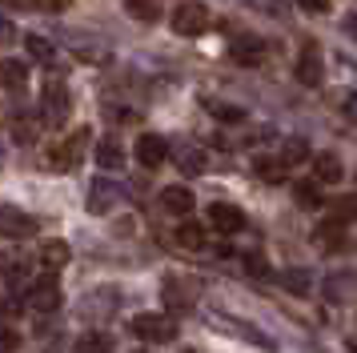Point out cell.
<instances>
[{
    "label": "cell",
    "instance_id": "cb8c5ba5",
    "mask_svg": "<svg viewBox=\"0 0 357 353\" xmlns=\"http://www.w3.org/2000/svg\"><path fill=\"white\" fill-rule=\"evenodd\" d=\"M24 52H29L36 64H52V57H56V48H52L45 36H36V32H29V36H24Z\"/></svg>",
    "mask_w": 357,
    "mask_h": 353
},
{
    "label": "cell",
    "instance_id": "4fadbf2b",
    "mask_svg": "<svg viewBox=\"0 0 357 353\" xmlns=\"http://www.w3.org/2000/svg\"><path fill=\"white\" fill-rule=\"evenodd\" d=\"M297 80L309 84V89H317V80H321V48L317 45L301 48V57H297Z\"/></svg>",
    "mask_w": 357,
    "mask_h": 353
},
{
    "label": "cell",
    "instance_id": "836d02e7",
    "mask_svg": "<svg viewBox=\"0 0 357 353\" xmlns=\"http://www.w3.org/2000/svg\"><path fill=\"white\" fill-rule=\"evenodd\" d=\"M293 4H297L301 13H309V16H317V13H325V8H329V0H293Z\"/></svg>",
    "mask_w": 357,
    "mask_h": 353
},
{
    "label": "cell",
    "instance_id": "277c9868",
    "mask_svg": "<svg viewBox=\"0 0 357 353\" xmlns=\"http://www.w3.org/2000/svg\"><path fill=\"white\" fill-rule=\"evenodd\" d=\"M205 29H209V8H205V4L185 0V4L173 8V32H177V36H201Z\"/></svg>",
    "mask_w": 357,
    "mask_h": 353
},
{
    "label": "cell",
    "instance_id": "3957f363",
    "mask_svg": "<svg viewBox=\"0 0 357 353\" xmlns=\"http://www.w3.org/2000/svg\"><path fill=\"white\" fill-rule=\"evenodd\" d=\"M73 109V96L61 80H49L45 89H40V117H45V125H61Z\"/></svg>",
    "mask_w": 357,
    "mask_h": 353
},
{
    "label": "cell",
    "instance_id": "9a60e30c",
    "mask_svg": "<svg viewBox=\"0 0 357 353\" xmlns=\"http://www.w3.org/2000/svg\"><path fill=\"white\" fill-rule=\"evenodd\" d=\"M68 245L65 241H45V245H40V265H45V269L49 273H61L68 265Z\"/></svg>",
    "mask_w": 357,
    "mask_h": 353
},
{
    "label": "cell",
    "instance_id": "6da1fadb",
    "mask_svg": "<svg viewBox=\"0 0 357 353\" xmlns=\"http://www.w3.org/2000/svg\"><path fill=\"white\" fill-rule=\"evenodd\" d=\"M132 333L141 341H149V345H165V341L177 337V321L169 313H137L132 317Z\"/></svg>",
    "mask_w": 357,
    "mask_h": 353
},
{
    "label": "cell",
    "instance_id": "52a82bcc",
    "mask_svg": "<svg viewBox=\"0 0 357 353\" xmlns=\"http://www.w3.org/2000/svg\"><path fill=\"white\" fill-rule=\"evenodd\" d=\"M205 217H209V229H217V233H241L245 229V213L237 205H221V201H213V205L205 209Z\"/></svg>",
    "mask_w": 357,
    "mask_h": 353
},
{
    "label": "cell",
    "instance_id": "8d00e7d4",
    "mask_svg": "<svg viewBox=\"0 0 357 353\" xmlns=\"http://www.w3.org/2000/svg\"><path fill=\"white\" fill-rule=\"evenodd\" d=\"M40 8H49V13H61V8H68V0H40Z\"/></svg>",
    "mask_w": 357,
    "mask_h": 353
},
{
    "label": "cell",
    "instance_id": "8fae6325",
    "mask_svg": "<svg viewBox=\"0 0 357 353\" xmlns=\"http://www.w3.org/2000/svg\"><path fill=\"white\" fill-rule=\"evenodd\" d=\"M0 233H4V237H33V233H36V221L29 217V213H20V209L4 205V209H0Z\"/></svg>",
    "mask_w": 357,
    "mask_h": 353
},
{
    "label": "cell",
    "instance_id": "d6a6232c",
    "mask_svg": "<svg viewBox=\"0 0 357 353\" xmlns=\"http://www.w3.org/2000/svg\"><path fill=\"white\" fill-rule=\"evenodd\" d=\"M13 137H17L20 144H29L36 137V128L33 125H24V117H17V121H13Z\"/></svg>",
    "mask_w": 357,
    "mask_h": 353
},
{
    "label": "cell",
    "instance_id": "30bf717a",
    "mask_svg": "<svg viewBox=\"0 0 357 353\" xmlns=\"http://www.w3.org/2000/svg\"><path fill=\"white\" fill-rule=\"evenodd\" d=\"M313 245H317L321 253H337L341 245H345V225H341L337 217L317 221V229H313Z\"/></svg>",
    "mask_w": 357,
    "mask_h": 353
},
{
    "label": "cell",
    "instance_id": "5bb4252c",
    "mask_svg": "<svg viewBox=\"0 0 357 353\" xmlns=\"http://www.w3.org/2000/svg\"><path fill=\"white\" fill-rule=\"evenodd\" d=\"M161 205L169 213H177V217H189L193 213V193H189V185H169L161 193Z\"/></svg>",
    "mask_w": 357,
    "mask_h": 353
},
{
    "label": "cell",
    "instance_id": "7c38bea8",
    "mask_svg": "<svg viewBox=\"0 0 357 353\" xmlns=\"http://www.w3.org/2000/svg\"><path fill=\"white\" fill-rule=\"evenodd\" d=\"M341 176H345V165H341L337 153H317L313 157V181L317 185H341Z\"/></svg>",
    "mask_w": 357,
    "mask_h": 353
},
{
    "label": "cell",
    "instance_id": "ac0fdd59",
    "mask_svg": "<svg viewBox=\"0 0 357 353\" xmlns=\"http://www.w3.org/2000/svg\"><path fill=\"white\" fill-rule=\"evenodd\" d=\"M0 84H8V89H24V84H29V64L17 61V57L0 61Z\"/></svg>",
    "mask_w": 357,
    "mask_h": 353
},
{
    "label": "cell",
    "instance_id": "4316f807",
    "mask_svg": "<svg viewBox=\"0 0 357 353\" xmlns=\"http://www.w3.org/2000/svg\"><path fill=\"white\" fill-rule=\"evenodd\" d=\"M277 157L285 160V169H293V165H301V160H309V144L301 141V137H289V141L281 144V153Z\"/></svg>",
    "mask_w": 357,
    "mask_h": 353
},
{
    "label": "cell",
    "instance_id": "2e32d148",
    "mask_svg": "<svg viewBox=\"0 0 357 353\" xmlns=\"http://www.w3.org/2000/svg\"><path fill=\"white\" fill-rule=\"evenodd\" d=\"M97 165L100 169H121L125 165V149H121L116 137H100L97 141Z\"/></svg>",
    "mask_w": 357,
    "mask_h": 353
},
{
    "label": "cell",
    "instance_id": "ba28073f",
    "mask_svg": "<svg viewBox=\"0 0 357 353\" xmlns=\"http://www.w3.org/2000/svg\"><path fill=\"white\" fill-rule=\"evenodd\" d=\"M132 153H137V160H141L145 169H157V165H165V157H169V141L157 137V133H141Z\"/></svg>",
    "mask_w": 357,
    "mask_h": 353
},
{
    "label": "cell",
    "instance_id": "d6986e66",
    "mask_svg": "<svg viewBox=\"0 0 357 353\" xmlns=\"http://www.w3.org/2000/svg\"><path fill=\"white\" fill-rule=\"evenodd\" d=\"M253 173H257L261 181L277 185V181H285V160L281 157H253Z\"/></svg>",
    "mask_w": 357,
    "mask_h": 353
},
{
    "label": "cell",
    "instance_id": "484cf974",
    "mask_svg": "<svg viewBox=\"0 0 357 353\" xmlns=\"http://www.w3.org/2000/svg\"><path fill=\"white\" fill-rule=\"evenodd\" d=\"M205 109L217 117V121H225V125H241V121H249V112L241 109V105H221V100H205Z\"/></svg>",
    "mask_w": 357,
    "mask_h": 353
},
{
    "label": "cell",
    "instance_id": "e575fe53",
    "mask_svg": "<svg viewBox=\"0 0 357 353\" xmlns=\"http://www.w3.org/2000/svg\"><path fill=\"white\" fill-rule=\"evenodd\" d=\"M20 345V333H13V329H0V353H13Z\"/></svg>",
    "mask_w": 357,
    "mask_h": 353
},
{
    "label": "cell",
    "instance_id": "5b68a950",
    "mask_svg": "<svg viewBox=\"0 0 357 353\" xmlns=\"http://www.w3.org/2000/svg\"><path fill=\"white\" fill-rule=\"evenodd\" d=\"M29 309L33 313H56L61 309V281H52V277H40L29 285Z\"/></svg>",
    "mask_w": 357,
    "mask_h": 353
},
{
    "label": "cell",
    "instance_id": "d4e9b609",
    "mask_svg": "<svg viewBox=\"0 0 357 353\" xmlns=\"http://www.w3.org/2000/svg\"><path fill=\"white\" fill-rule=\"evenodd\" d=\"M309 281H313V277H309V269H285L281 273V285L289 289L293 297H309Z\"/></svg>",
    "mask_w": 357,
    "mask_h": 353
},
{
    "label": "cell",
    "instance_id": "f35d334b",
    "mask_svg": "<svg viewBox=\"0 0 357 353\" xmlns=\"http://www.w3.org/2000/svg\"><path fill=\"white\" fill-rule=\"evenodd\" d=\"M345 353H357V337H349V341H345Z\"/></svg>",
    "mask_w": 357,
    "mask_h": 353
},
{
    "label": "cell",
    "instance_id": "7402d4cb",
    "mask_svg": "<svg viewBox=\"0 0 357 353\" xmlns=\"http://www.w3.org/2000/svg\"><path fill=\"white\" fill-rule=\"evenodd\" d=\"M177 169L185 176H201L205 169H209V157H205L201 149H185V153H177Z\"/></svg>",
    "mask_w": 357,
    "mask_h": 353
},
{
    "label": "cell",
    "instance_id": "4dcf8cb0",
    "mask_svg": "<svg viewBox=\"0 0 357 353\" xmlns=\"http://www.w3.org/2000/svg\"><path fill=\"white\" fill-rule=\"evenodd\" d=\"M329 213H333L341 225H349L357 217V197H337V201H329Z\"/></svg>",
    "mask_w": 357,
    "mask_h": 353
},
{
    "label": "cell",
    "instance_id": "f1b7e54d",
    "mask_svg": "<svg viewBox=\"0 0 357 353\" xmlns=\"http://www.w3.org/2000/svg\"><path fill=\"white\" fill-rule=\"evenodd\" d=\"M125 8H129V16L145 20V24H153V20L161 16V0H125Z\"/></svg>",
    "mask_w": 357,
    "mask_h": 353
},
{
    "label": "cell",
    "instance_id": "ab89813d",
    "mask_svg": "<svg viewBox=\"0 0 357 353\" xmlns=\"http://www.w3.org/2000/svg\"><path fill=\"white\" fill-rule=\"evenodd\" d=\"M349 112H357V100H354V105H349Z\"/></svg>",
    "mask_w": 357,
    "mask_h": 353
},
{
    "label": "cell",
    "instance_id": "74e56055",
    "mask_svg": "<svg viewBox=\"0 0 357 353\" xmlns=\"http://www.w3.org/2000/svg\"><path fill=\"white\" fill-rule=\"evenodd\" d=\"M8 36H13V29H8V24L0 20V40H8Z\"/></svg>",
    "mask_w": 357,
    "mask_h": 353
},
{
    "label": "cell",
    "instance_id": "ffe728a7",
    "mask_svg": "<svg viewBox=\"0 0 357 353\" xmlns=\"http://www.w3.org/2000/svg\"><path fill=\"white\" fill-rule=\"evenodd\" d=\"M354 293V273H329L325 277V297L329 301H345Z\"/></svg>",
    "mask_w": 357,
    "mask_h": 353
},
{
    "label": "cell",
    "instance_id": "8992f818",
    "mask_svg": "<svg viewBox=\"0 0 357 353\" xmlns=\"http://www.w3.org/2000/svg\"><path fill=\"white\" fill-rule=\"evenodd\" d=\"M201 297V285H197V277H165V305L169 309H189V305Z\"/></svg>",
    "mask_w": 357,
    "mask_h": 353
},
{
    "label": "cell",
    "instance_id": "1f68e13d",
    "mask_svg": "<svg viewBox=\"0 0 357 353\" xmlns=\"http://www.w3.org/2000/svg\"><path fill=\"white\" fill-rule=\"evenodd\" d=\"M77 353H109V337L105 333H81L77 337Z\"/></svg>",
    "mask_w": 357,
    "mask_h": 353
},
{
    "label": "cell",
    "instance_id": "d590c367",
    "mask_svg": "<svg viewBox=\"0 0 357 353\" xmlns=\"http://www.w3.org/2000/svg\"><path fill=\"white\" fill-rule=\"evenodd\" d=\"M4 8H17V13H29V8H40V0H0Z\"/></svg>",
    "mask_w": 357,
    "mask_h": 353
},
{
    "label": "cell",
    "instance_id": "9c48e42d",
    "mask_svg": "<svg viewBox=\"0 0 357 353\" xmlns=\"http://www.w3.org/2000/svg\"><path fill=\"white\" fill-rule=\"evenodd\" d=\"M229 57L237 64H245V68H257V64L265 61V40H261V36H237V40L229 45Z\"/></svg>",
    "mask_w": 357,
    "mask_h": 353
},
{
    "label": "cell",
    "instance_id": "44dd1931",
    "mask_svg": "<svg viewBox=\"0 0 357 353\" xmlns=\"http://www.w3.org/2000/svg\"><path fill=\"white\" fill-rule=\"evenodd\" d=\"M177 245L189 249V253H201V249H205V229H201L197 221H185L177 229Z\"/></svg>",
    "mask_w": 357,
    "mask_h": 353
},
{
    "label": "cell",
    "instance_id": "603a6c76",
    "mask_svg": "<svg viewBox=\"0 0 357 353\" xmlns=\"http://www.w3.org/2000/svg\"><path fill=\"white\" fill-rule=\"evenodd\" d=\"M293 197H297V205H301V209H317V205H325L321 185H317V181H297V185H293Z\"/></svg>",
    "mask_w": 357,
    "mask_h": 353
},
{
    "label": "cell",
    "instance_id": "f546056e",
    "mask_svg": "<svg viewBox=\"0 0 357 353\" xmlns=\"http://www.w3.org/2000/svg\"><path fill=\"white\" fill-rule=\"evenodd\" d=\"M245 273L253 277V281H269V257L261 253V249H253V253H245Z\"/></svg>",
    "mask_w": 357,
    "mask_h": 353
},
{
    "label": "cell",
    "instance_id": "7a4b0ae2",
    "mask_svg": "<svg viewBox=\"0 0 357 353\" xmlns=\"http://www.w3.org/2000/svg\"><path fill=\"white\" fill-rule=\"evenodd\" d=\"M84 149H89V128H81V133H73L68 141H61V144H52L49 149V169H77L81 165V157H84Z\"/></svg>",
    "mask_w": 357,
    "mask_h": 353
},
{
    "label": "cell",
    "instance_id": "e0dca14e",
    "mask_svg": "<svg viewBox=\"0 0 357 353\" xmlns=\"http://www.w3.org/2000/svg\"><path fill=\"white\" fill-rule=\"evenodd\" d=\"M116 197H121V189H116L113 181H97L93 193H89V209H93V213H109Z\"/></svg>",
    "mask_w": 357,
    "mask_h": 353
},
{
    "label": "cell",
    "instance_id": "83f0119b",
    "mask_svg": "<svg viewBox=\"0 0 357 353\" xmlns=\"http://www.w3.org/2000/svg\"><path fill=\"white\" fill-rule=\"evenodd\" d=\"M0 273L8 281H29V261L24 257H13V253H0Z\"/></svg>",
    "mask_w": 357,
    "mask_h": 353
}]
</instances>
